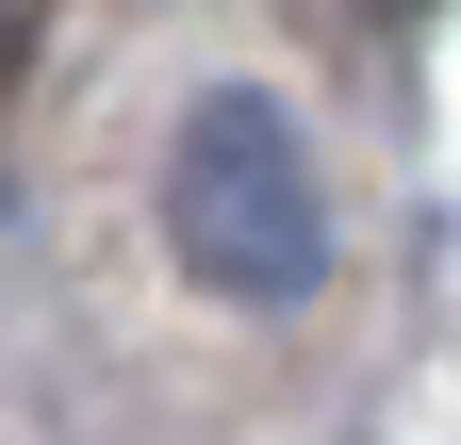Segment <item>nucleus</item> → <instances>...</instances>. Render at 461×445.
I'll use <instances>...</instances> for the list:
<instances>
[{
	"label": "nucleus",
	"mask_w": 461,
	"mask_h": 445,
	"mask_svg": "<svg viewBox=\"0 0 461 445\" xmlns=\"http://www.w3.org/2000/svg\"><path fill=\"white\" fill-rule=\"evenodd\" d=\"M165 248L230 313H297L330 281V182H313L297 99H264V83L182 99V132H165Z\"/></svg>",
	"instance_id": "obj_1"
}]
</instances>
